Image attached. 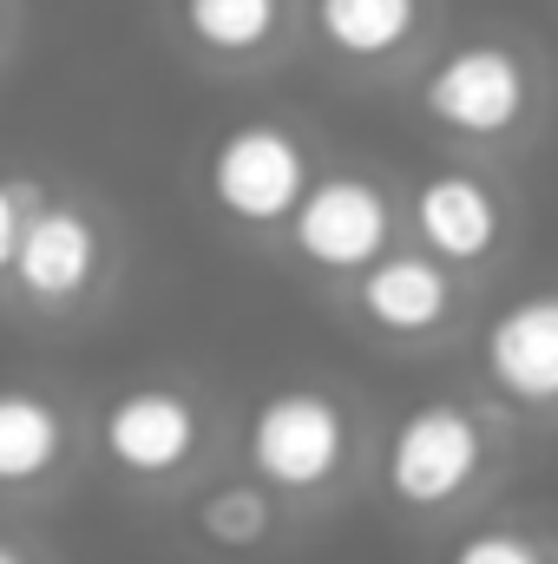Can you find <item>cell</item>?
I'll return each mask as SVG.
<instances>
[{"label": "cell", "instance_id": "cell-11", "mask_svg": "<svg viewBox=\"0 0 558 564\" xmlns=\"http://www.w3.org/2000/svg\"><path fill=\"white\" fill-rule=\"evenodd\" d=\"M420 0H315V33L342 59H388L415 40Z\"/></svg>", "mask_w": 558, "mask_h": 564}, {"label": "cell", "instance_id": "cell-5", "mask_svg": "<svg viewBox=\"0 0 558 564\" xmlns=\"http://www.w3.org/2000/svg\"><path fill=\"white\" fill-rule=\"evenodd\" d=\"M289 237L315 270H368L388 250V197L368 177H309L289 210Z\"/></svg>", "mask_w": 558, "mask_h": 564}, {"label": "cell", "instance_id": "cell-9", "mask_svg": "<svg viewBox=\"0 0 558 564\" xmlns=\"http://www.w3.org/2000/svg\"><path fill=\"white\" fill-rule=\"evenodd\" d=\"M415 224H420V243L447 263H480L493 243H500V197L466 177V171H440L427 177L415 197Z\"/></svg>", "mask_w": 558, "mask_h": 564}, {"label": "cell", "instance_id": "cell-8", "mask_svg": "<svg viewBox=\"0 0 558 564\" xmlns=\"http://www.w3.org/2000/svg\"><path fill=\"white\" fill-rule=\"evenodd\" d=\"M99 276V230L73 204H33L20 224L13 250V282L33 302H73L86 282Z\"/></svg>", "mask_w": 558, "mask_h": 564}, {"label": "cell", "instance_id": "cell-3", "mask_svg": "<svg viewBox=\"0 0 558 564\" xmlns=\"http://www.w3.org/2000/svg\"><path fill=\"white\" fill-rule=\"evenodd\" d=\"M486 459V433L460 401H427L388 433V492L401 506H447Z\"/></svg>", "mask_w": 558, "mask_h": 564}, {"label": "cell", "instance_id": "cell-4", "mask_svg": "<svg viewBox=\"0 0 558 564\" xmlns=\"http://www.w3.org/2000/svg\"><path fill=\"white\" fill-rule=\"evenodd\" d=\"M309 191V151L282 126H237L211 151V197L230 224H282Z\"/></svg>", "mask_w": 558, "mask_h": 564}, {"label": "cell", "instance_id": "cell-17", "mask_svg": "<svg viewBox=\"0 0 558 564\" xmlns=\"http://www.w3.org/2000/svg\"><path fill=\"white\" fill-rule=\"evenodd\" d=\"M0 564H26V558H20V552H13V545H0Z\"/></svg>", "mask_w": 558, "mask_h": 564}, {"label": "cell", "instance_id": "cell-12", "mask_svg": "<svg viewBox=\"0 0 558 564\" xmlns=\"http://www.w3.org/2000/svg\"><path fill=\"white\" fill-rule=\"evenodd\" d=\"M66 453V421L53 414V401L7 388L0 394V486H33L60 466Z\"/></svg>", "mask_w": 558, "mask_h": 564}, {"label": "cell", "instance_id": "cell-10", "mask_svg": "<svg viewBox=\"0 0 558 564\" xmlns=\"http://www.w3.org/2000/svg\"><path fill=\"white\" fill-rule=\"evenodd\" d=\"M453 308V282L440 257H375L362 270V315L388 335H427Z\"/></svg>", "mask_w": 558, "mask_h": 564}, {"label": "cell", "instance_id": "cell-1", "mask_svg": "<svg viewBox=\"0 0 558 564\" xmlns=\"http://www.w3.org/2000/svg\"><path fill=\"white\" fill-rule=\"evenodd\" d=\"M526 99H533V79H526V59L500 40H466L453 46L427 86H420V106L427 119H440L447 132L460 139H500L526 119Z\"/></svg>", "mask_w": 558, "mask_h": 564}, {"label": "cell", "instance_id": "cell-7", "mask_svg": "<svg viewBox=\"0 0 558 564\" xmlns=\"http://www.w3.org/2000/svg\"><path fill=\"white\" fill-rule=\"evenodd\" d=\"M486 381L526 408L558 401V289L519 295L486 322Z\"/></svg>", "mask_w": 558, "mask_h": 564}, {"label": "cell", "instance_id": "cell-14", "mask_svg": "<svg viewBox=\"0 0 558 564\" xmlns=\"http://www.w3.org/2000/svg\"><path fill=\"white\" fill-rule=\"evenodd\" d=\"M270 519H277V506H270V492H264V486H217V492L197 506L204 539H211V545H230V552L264 545Z\"/></svg>", "mask_w": 558, "mask_h": 564}, {"label": "cell", "instance_id": "cell-2", "mask_svg": "<svg viewBox=\"0 0 558 564\" xmlns=\"http://www.w3.org/2000/svg\"><path fill=\"white\" fill-rule=\"evenodd\" d=\"M342 453H348V421L315 388H282L250 421V466L264 473V486H282V492L329 486Z\"/></svg>", "mask_w": 558, "mask_h": 564}, {"label": "cell", "instance_id": "cell-13", "mask_svg": "<svg viewBox=\"0 0 558 564\" xmlns=\"http://www.w3.org/2000/svg\"><path fill=\"white\" fill-rule=\"evenodd\" d=\"M282 0H184V26L197 46L224 53V59H244L257 53L270 33H277Z\"/></svg>", "mask_w": 558, "mask_h": 564}, {"label": "cell", "instance_id": "cell-6", "mask_svg": "<svg viewBox=\"0 0 558 564\" xmlns=\"http://www.w3.org/2000/svg\"><path fill=\"white\" fill-rule=\"evenodd\" d=\"M106 459L132 479H164L197 453V408L171 388H132L99 421Z\"/></svg>", "mask_w": 558, "mask_h": 564}, {"label": "cell", "instance_id": "cell-15", "mask_svg": "<svg viewBox=\"0 0 558 564\" xmlns=\"http://www.w3.org/2000/svg\"><path fill=\"white\" fill-rule=\"evenodd\" d=\"M447 564H546V552L526 539V532H506V525H486V532H473V539H460L453 545V558Z\"/></svg>", "mask_w": 558, "mask_h": 564}, {"label": "cell", "instance_id": "cell-16", "mask_svg": "<svg viewBox=\"0 0 558 564\" xmlns=\"http://www.w3.org/2000/svg\"><path fill=\"white\" fill-rule=\"evenodd\" d=\"M40 204V191L33 184H0V276L13 270V250H20V224H26V210Z\"/></svg>", "mask_w": 558, "mask_h": 564}]
</instances>
